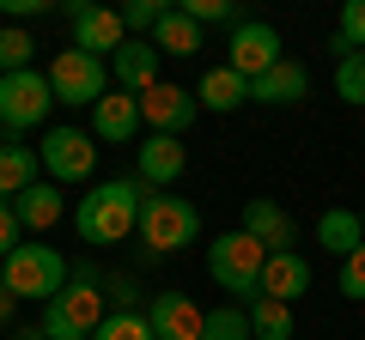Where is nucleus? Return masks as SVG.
Here are the masks:
<instances>
[{"instance_id": "obj_7", "label": "nucleus", "mask_w": 365, "mask_h": 340, "mask_svg": "<svg viewBox=\"0 0 365 340\" xmlns=\"http://www.w3.org/2000/svg\"><path fill=\"white\" fill-rule=\"evenodd\" d=\"M55 92H49V73H0V122H6V134H25L37 128L43 116H49Z\"/></svg>"}, {"instance_id": "obj_26", "label": "nucleus", "mask_w": 365, "mask_h": 340, "mask_svg": "<svg viewBox=\"0 0 365 340\" xmlns=\"http://www.w3.org/2000/svg\"><path fill=\"white\" fill-rule=\"evenodd\" d=\"M91 340H158V334H153V322H146V310H110L104 328Z\"/></svg>"}, {"instance_id": "obj_13", "label": "nucleus", "mask_w": 365, "mask_h": 340, "mask_svg": "<svg viewBox=\"0 0 365 340\" xmlns=\"http://www.w3.org/2000/svg\"><path fill=\"white\" fill-rule=\"evenodd\" d=\"M146 322H153L158 340H201L207 310H201L189 292H153V298H146Z\"/></svg>"}, {"instance_id": "obj_21", "label": "nucleus", "mask_w": 365, "mask_h": 340, "mask_svg": "<svg viewBox=\"0 0 365 340\" xmlns=\"http://www.w3.org/2000/svg\"><path fill=\"white\" fill-rule=\"evenodd\" d=\"M13 213H19L25 231H49V225L61 219V183H31L25 195L13 201Z\"/></svg>"}, {"instance_id": "obj_20", "label": "nucleus", "mask_w": 365, "mask_h": 340, "mask_svg": "<svg viewBox=\"0 0 365 340\" xmlns=\"http://www.w3.org/2000/svg\"><path fill=\"white\" fill-rule=\"evenodd\" d=\"M317 243H323L335 262H347L353 249H365V225H359V213H353V207H329L323 219H317Z\"/></svg>"}, {"instance_id": "obj_39", "label": "nucleus", "mask_w": 365, "mask_h": 340, "mask_svg": "<svg viewBox=\"0 0 365 340\" xmlns=\"http://www.w3.org/2000/svg\"><path fill=\"white\" fill-rule=\"evenodd\" d=\"M359 225H365V207H359Z\"/></svg>"}, {"instance_id": "obj_34", "label": "nucleus", "mask_w": 365, "mask_h": 340, "mask_svg": "<svg viewBox=\"0 0 365 340\" xmlns=\"http://www.w3.org/2000/svg\"><path fill=\"white\" fill-rule=\"evenodd\" d=\"M104 298L116 304V310H134V298H140V286H134V274H110V286H104Z\"/></svg>"}, {"instance_id": "obj_23", "label": "nucleus", "mask_w": 365, "mask_h": 340, "mask_svg": "<svg viewBox=\"0 0 365 340\" xmlns=\"http://www.w3.org/2000/svg\"><path fill=\"white\" fill-rule=\"evenodd\" d=\"M153 49H158V55H177V61H182V55H195V49H201V25H195L189 13H177V6H170V13L158 18V31H153Z\"/></svg>"}, {"instance_id": "obj_1", "label": "nucleus", "mask_w": 365, "mask_h": 340, "mask_svg": "<svg viewBox=\"0 0 365 340\" xmlns=\"http://www.w3.org/2000/svg\"><path fill=\"white\" fill-rule=\"evenodd\" d=\"M146 195L153 188L146 183H134V176H110V183H91V195H79V207H73V225H79V237L86 243H122L128 231H140V207H146Z\"/></svg>"}, {"instance_id": "obj_6", "label": "nucleus", "mask_w": 365, "mask_h": 340, "mask_svg": "<svg viewBox=\"0 0 365 340\" xmlns=\"http://www.w3.org/2000/svg\"><path fill=\"white\" fill-rule=\"evenodd\" d=\"M49 92H55V104H98L110 92V67L86 49H61L49 61Z\"/></svg>"}, {"instance_id": "obj_5", "label": "nucleus", "mask_w": 365, "mask_h": 340, "mask_svg": "<svg viewBox=\"0 0 365 340\" xmlns=\"http://www.w3.org/2000/svg\"><path fill=\"white\" fill-rule=\"evenodd\" d=\"M195 237H201L195 201H182V195H146V207H140V243L153 249V255H177V249H189Z\"/></svg>"}, {"instance_id": "obj_24", "label": "nucleus", "mask_w": 365, "mask_h": 340, "mask_svg": "<svg viewBox=\"0 0 365 340\" xmlns=\"http://www.w3.org/2000/svg\"><path fill=\"white\" fill-rule=\"evenodd\" d=\"M250 334H256V340H292V304L256 298V304H250Z\"/></svg>"}, {"instance_id": "obj_38", "label": "nucleus", "mask_w": 365, "mask_h": 340, "mask_svg": "<svg viewBox=\"0 0 365 340\" xmlns=\"http://www.w3.org/2000/svg\"><path fill=\"white\" fill-rule=\"evenodd\" d=\"M0 146H13V134H6V122H0Z\"/></svg>"}, {"instance_id": "obj_37", "label": "nucleus", "mask_w": 365, "mask_h": 340, "mask_svg": "<svg viewBox=\"0 0 365 340\" xmlns=\"http://www.w3.org/2000/svg\"><path fill=\"white\" fill-rule=\"evenodd\" d=\"M13 340H49V334H43V322H37V328H13Z\"/></svg>"}, {"instance_id": "obj_2", "label": "nucleus", "mask_w": 365, "mask_h": 340, "mask_svg": "<svg viewBox=\"0 0 365 340\" xmlns=\"http://www.w3.org/2000/svg\"><path fill=\"white\" fill-rule=\"evenodd\" d=\"M262 267H268V249L256 243V237L237 225V231H220L207 243V274L220 292H232V304H256L262 298Z\"/></svg>"}, {"instance_id": "obj_19", "label": "nucleus", "mask_w": 365, "mask_h": 340, "mask_svg": "<svg viewBox=\"0 0 365 340\" xmlns=\"http://www.w3.org/2000/svg\"><path fill=\"white\" fill-rule=\"evenodd\" d=\"M304 97H311V73L299 61H280L274 73H262L250 85V104H304Z\"/></svg>"}, {"instance_id": "obj_18", "label": "nucleus", "mask_w": 365, "mask_h": 340, "mask_svg": "<svg viewBox=\"0 0 365 340\" xmlns=\"http://www.w3.org/2000/svg\"><path fill=\"white\" fill-rule=\"evenodd\" d=\"M304 292H311V262H304L299 249H292V255H268V267H262V298L292 304V298H304Z\"/></svg>"}, {"instance_id": "obj_15", "label": "nucleus", "mask_w": 365, "mask_h": 340, "mask_svg": "<svg viewBox=\"0 0 365 340\" xmlns=\"http://www.w3.org/2000/svg\"><path fill=\"white\" fill-rule=\"evenodd\" d=\"M244 231L256 237L268 255H292V243H299V225L287 219V213L274 207L268 195H256V201H244Z\"/></svg>"}, {"instance_id": "obj_12", "label": "nucleus", "mask_w": 365, "mask_h": 340, "mask_svg": "<svg viewBox=\"0 0 365 340\" xmlns=\"http://www.w3.org/2000/svg\"><path fill=\"white\" fill-rule=\"evenodd\" d=\"M182 170H189V152H182V140H170V134H146V140L134 146V183H146L153 195H165Z\"/></svg>"}, {"instance_id": "obj_30", "label": "nucleus", "mask_w": 365, "mask_h": 340, "mask_svg": "<svg viewBox=\"0 0 365 340\" xmlns=\"http://www.w3.org/2000/svg\"><path fill=\"white\" fill-rule=\"evenodd\" d=\"M165 13H170L165 0H128V6H122V25H128V37H134V31H158Z\"/></svg>"}, {"instance_id": "obj_31", "label": "nucleus", "mask_w": 365, "mask_h": 340, "mask_svg": "<svg viewBox=\"0 0 365 340\" xmlns=\"http://www.w3.org/2000/svg\"><path fill=\"white\" fill-rule=\"evenodd\" d=\"M341 292H347L353 304H365V249H353L347 262H341Z\"/></svg>"}, {"instance_id": "obj_17", "label": "nucleus", "mask_w": 365, "mask_h": 340, "mask_svg": "<svg viewBox=\"0 0 365 340\" xmlns=\"http://www.w3.org/2000/svg\"><path fill=\"white\" fill-rule=\"evenodd\" d=\"M195 104L213 110V116H232V110L250 104V79L232 73V67H207V73H201V85H195Z\"/></svg>"}, {"instance_id": "obj_14", "label": "nucleus", "mask_w": 365, "mask_h": 340, "mask_svg": "<svg viewBox=\"0 0 365 340\" xmlns=\"http://www.w3.org/2000/svg\"><path fill=\"white\" fill-rule=\"evenodd\" d=\"M140 134V97L110 85L98 104H91V140H110V146H128Z\"/></svg>"}, {"instance_id": "obj_27", "label": "nucleus", "mask_w": 365, "mask_h": 340, "mask_svg": "<svg viewBox=\"0 0 365 340\" xmlns=\"http://www.w3.org/2000/svg\"><path fill=\"white\" fill-rule=\"evenodd\" d=\"M31 55H37V37H31V31H19V25L0 31V73H25Z\"/></svg>"}, {"instance_id": "obj_35", "label": "nucleus", "mask_w": 365, "mask_h": 340, "mask_svg": "<svg viewBox=\"0 0 365 340\" xmlns=\"http://www.w3.org/2000/svg\"><path fill=\"white\" fill-rule=\"evenodd\" d=\"M43 6H49V0H0L6 18H31V13H43Z\"/></svg>"}, {"instance_id": "obj_28", "label": "nucleus", "mask_w": 365, "mask_h": 340, "mask_svg": "<svg viewBox=\"0 0 365 340\" xmlns=\"http://www.w3.org/2000/svg\"><path fill=\"white\" fill-rule=\"evenodd\" d=\"M335 97H347L353 110H365V49H353L347 61H335Z\"/></svg>"}, {"instance_id": "obj_33", "label": "nucleus", "mask_w": 365, "mask_h": 340, "mask_svg": "<svg viewBox=\"0 0 365 340\" xmlns=\"http://www.w3.org/2000/svg\"><path fill=\"white\" fill-rule=\"evenodd\" d=\"M341 37H347L353 49H365V0H347V6H341Z\"/></svg>"}, {"instance_id": "obj_22", "label": "nucleus", "mask_w": 365, "mask_h": 340, "mask_svg": "<svg viewBox=\"0 0 365 340\" xmlns=\"http://www.w3.org/2000/svg\"><path fill=\"white\" fill-rule=\"evenodd\" d=\"M37 170H43V158L31 146H0V201H19L37 183Z\"/></svg>"}, {"instance_id": "obj_16", "label": "nucleus", "mask_w": 365, "mask_h": 340, "mask_svg": "<svg viewBox=\"0 0 365 340\" xmlns=\"http://www.w3.org/2000/svg\"><path fill=\"white\" fill-rule=\"evenodd\" d=\"M110 79H116L122 92H153L158 85V49H153V37H128L116 55H110Z\"/></svg>"}, {"instance_id": "obj_32", "label": "nucleus", "mask_w": 365, "mask_h": 340, "mask_svg": "<svg viewBox=\"0 0 365 340\" xmlns=\"http://www.w3.org/2000/svg\"><path fill=\"white\" fill-rule=\"evenodd\" d=\"M19 243H25V225H19L13 201H0V262H6V255H13Z\"/></svg>"}, {"instance_id": "obj_36", "label": "nucleus", "mask_w": 365, "mask_h": 340, "mask_svg": "<svg viewBox=\"0 0 365 340\" xmlns=\"http://www.w3.org/2000/svg\"><path fill=\"white\" fill-rule=\"evenodd\" d=\"M13 304H19V298H13L6 286H0V322H13Z\"/></svg>"}, {"instance_id": "obj_25", "label": "nucleus", "mask_w": 365, "mask_h": 340, "mask_svg": "<svg viewBox=\"0 0 365 340\" xmlns=\"http://www.w3.org/2000/svg\"><path fill=\"white\" fill-rule=\"evenodd\" d=\"M201 340H256V334H250V310H244V304H220V310H207Z\"/></svg>"}, {"instance_id": "obj_9", "label": "nucleus", "mask_w": 365, "mask_h": 340, "mask_svg": "<svg viewBox=\"0 0 365 340\" xmlns=\"http://www.w3.org/2000/svg\"><path fill=\"white\" fill-rule=\"evenodd\" d=\"M37 158L49 170V183H91V170H98V146L86 128H49Z\"/></svg>"}, {"instance_id": "obj_11", "label": "nucleus", "mask_w": 365, "mask_h": 340, "mask_svg": "<svg viewBox=\"0 0 365 340\" xmlns=\"http://www.w3.org/2000/svg\"><path fill=\"white\" fill-rule=\"evenodd\" d=\"M195 116H201L195 92H182V85H170V79H158L153 92H140V122H146L153 134H170V140H182Z\"/></svg>"}, {"instance_id": "obj_29", "label": "nucleus", "mask_w": 365, "mask_h": 340, "mask_svg": "<svg viewBox=\"0 0 365 340\" xmlns=\"http://www.w3.org/2000/svg\"><path fill=\"white\" fill-rule=\"evenodd\" d=\"M177 13H189V18H195V25L201 31H207V25H244V18H237V6H232V0H177Z\"/></svg>"}, {"instance_id": "obj_3", "label": "nucleus", "mask_w": 365, "mask_h": 340, "mask_svg": "<svg viewBox=\"0 0 365 340\" xmlns=\"http://www.w3.org/2000/svg\"><path fill=\"white\" fill-rule=\"evenodd\" d=\"M0 286L13 292V298L49 304V298H61V292L73 286V267H67L61 249H49V243H19L13 255H6V267H0Z\"/></svg>"}, {"instance_id": "obj_8", "label": "nucleus", "mask_w": 365, "mask_h": 340, "mask_svg": "<svg viewBox=\"0 0 365 340\" xmlns=\"http://www.w3.org/2000/svg\"><path fill=\"white\" fill-rule=\"evenodd\" d=\"M280 61H287V55H280V31H274L268 18H244V25L232 31V43H225V67L244 73L250 85H256L262 73H274Z\"/></svg>"}, {"instance_id": "obj_4", "label": "nucleus", "mask_w": 365, "mask_h": 340, "mask_svg": "<svg viewBox=\"0 0 365 340\" xmlns=\"http://www.w3.org/2000/svg\"><path fill=\"white\" fill-rule=\"evenodd\" d=\"M104 316H110L104 286H91V280H73L61 298L43 304V334H49V340H91L98 328H104Z\"/></svg>"}, {"instance_id": "obj_10", "label": "nucleus", "mask_w": 365, "mask_h": 340, "mask_svg": "<svg viewBox=\"0 0 365 340\" xmlns=\"http://www.w3.org/2000/svg\"><path fill=\"white\" fill-rule=\"evenodd\" d=\"M67 18H73V49L86 55H116L128 43V25H122V6H91V0H67Z\"/></svg>"}]
</instances>
